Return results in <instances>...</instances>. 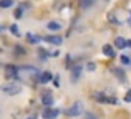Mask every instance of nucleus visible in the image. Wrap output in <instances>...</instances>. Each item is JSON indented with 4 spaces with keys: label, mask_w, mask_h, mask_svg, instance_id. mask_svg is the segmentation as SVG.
Segmentation results:
<instances>
[{
    "label": "nucleus",
    "mask_w": 131,
    "mask_h": 119,
    "mask_svg": "<svg viewBox=\"0 0 131 119\" xmlns=\"http://www.w3.org/2000/svg\"><path fill=\"white\" fill-rule=\"evenodd\" d=\"M18 71H20V78H27V80L40 81V76H42V73L35 66H22L18 68Z\"/></svg>",
    "instance_id": "f257e3e1"
},
{
    "label": "nucleus",
    "mask_w": 131,
    "mask_h": 119,
    "mask_svg": "<svg viewBox=\"0 0 131 119\" xmlns=\"http://www.w3.org/2000/svg\"><path fill=\"white\" fill-rule=\"evenodd\" d=\"M2 91L5 94H8V96H13V94H18L20 91H22V86H20L18 83L10 81V83H7V84H3V86H2Z\"/></svg>",
    "instance_id": "f03ea898"
},
{
    "label": "nucleus",
    "mask_w": 131,
    "mask_h": 119,
    "mask_svg": "<svg viewBox=\"0 0 131 119\" xmlns=\"http://www.w3.org/2000/svg\"><path fill=\"white\" fill-rule=\"evenodd\" d=\"M5 78L10 81L13 80H20V71L17 66H13V64H7L5 66Z\"/></svg>",
    "instance_id": "7ed1b4c3"
},
{
    "label": "nucleus",
    "mask_w": 131,
    "mask_h": 119,
    "mask_svg": "<svg viewBox=\"0 0 131 119\" xmlns=\"http://www.w3.org/2000/svg\"><path fill=\"white\" fill-rule=\"evenodd\" d=\"M81 111H83V106H81V103H75V104H71V106L67 109V116H68V117L80 116Z\"/></svg>",
    "instance_id": "20e7f679"
},
{
    "label": "nucleus",
    "mask_w": 131,
    "mask_h": 119,
    "mask_svg": "<svg viewBox=\"0 0 131 119\" xmlns=\"http://www.w3.org/2000/svg\"><path fill=\"white\" fill-rule=\"evenodd\" d=\"M58 114H60V111L55 109V108H45L42 113V117L43 119H57Z\"/></svg>",
    "instance_id": "39448f33"
},
{
    "label": "nucleus",
    "mask_w": 131,
    "mask_h": 119,
    "mask_svg": "<svg viewBox=\"0 0 131 119\" xmlns=\"http://www.w3.org/2000/svg\"><path fill=\"white\" fill-rule=\"evenodd\" d=\"M93 98H95L96 101H100V103H116V99H115V98H110V96H106V94L100 93V91L93 93Z\"/></svg>",
    "instance_id": "423d86ee"
},
{
    "label": "nucleus",
    "mask_w": 131,
    "mask_h": 119,
    "mask_svg": "<svg viewBox=\"0 0 131 119\" xmlns=\"http://www.w3.org/2000/svg\"><path fill=\"white\" fill-rule=\"evenodd\" d=\"M80 74H81V66H78V64L71 66V81H73V83H77V81H78Z\"/></svg>",
    "instance_id": "0eeeda50"
},
{
    "label": "nucleus",
    "mask_w": 131,
    "mask_h": 119,
    "mask_svg": "<svg viewBox=\"0 0 131 119\" xmlns=\"http://www.w3.org/2000/svg\"><path fill=\"white\" fill-rule=\"evenodd\" d=\"M115 46H116V48H119V50H123L125 46H128V40L123 38V36H118V38L115 40Z\"/></svg>",
    "instance_id": "6e6552de"
},
{
    "label": "nucleus",
    "mask_w": 131,
    "mask_h": 119,
    "mask_svg": "<svg viewBox=\"0 0 131 119\" xmlns=\"http://www.w3.org/2000/svg\"><path fill=\"white\" fill-rule=\"evenodd\" d=\"M42 103H43V106H51V104H53V96H51L48 91L42 96Z\"/></svg>",
    "instance_id": "1a4fd4ad"
},
{
    "label": "nucleus",
    "mask_w": 131,
    "mask_h": 119,
    "mask_svg": "<svg viewBox=\"0 0 131 119\" xmlns=\"http://www.w3.org/2000/svg\"><path fill=\"white\" fill-rule=\"evenodd\" d=\"M47 40L48 43H51V45H61V43H63V40L60 38V36H57V35H50V36H47Z\"/></svg>",
    "instance_id": "9d476101"
},
{
    "label": "nucleus",
    "mask_w": 131,
    "mask_h": 119,
    "mask_svg": "<svg viewBox=\"0 0 131 119\" xmlns=\"http://www.w3.org/2000/svg\"><path fill=\"white\" fill-rule=\"evenodd\" d=\"M103 55L108 56V58H113V56H115V50H113V46L111 45H105V46H103Z\"/></svg>",
    "instance_id": "9b49d317"
},
{
    "label": "nucleus",
    "mask_w": 131,
    "mask_h": 119,
    "mask_svg": "<svg viewBox=\"0 0 131 119\" xmlns=\"http://www.w3.org/2000/svg\"><path fill=\"white\" fill-rule=\"evenodd\" d=\"M51 78H53V76H51L50 71H43L42 76H40V83H43V84H45V83H48V81H50Z\"/></svg>",
    "instance_id": "f8f14e48"
},
{
    "label": "nucleus",
    "mask_w": 131,
    "mask_h": 119,
    "mask_svg": "<svg viewBox=\"0 0 131 119\" xmlns=\"http://www.w3.org/2000/svg\"><path fill=\"white\" fill-rule=\"evenodd\" d=\"M27 40H28V43H32V45H37V43L40 42V36L33 35V33H27Z\"/></svg>",
    "instance_id": "ddd939ff"
},
{
    "label": "nucleus",
    "mask_w": 131,
    "mask_h": 119,
    "mask_svg": "<svg viewBox=\"0 0 131 119\" xmlns=\"http://www.w3.org/2000/svg\"><path fill=\"white\" fill-rule=\"evenodd\" d=\"M47 28H48V30H51V32H57V30H60V28H61V25H60L58 22H50V23L47 25Z\"/></svg>",
    "instance_id": "4468645a"
},
{
    "label": "nucleus",
    "mask_w": 131,
    "mask_h": 119,
    "mask_svg": "<svg viewBox=\"0 0 131 119\" xmlns=\"http://www.w3.org/2000/svg\"><path fill=\"white\" fill-rule=\"evenodd\" d=\"M113 73H115L121 81H126V76H125V71H123V70H118V68H115V70H113Z\"/></svg>",
    "instance_id": "2eb2a0df"
},
{
    "label": "nucleus",
    "mask_w": 131,
    "mask_h": 119,
    "mask_svg": "<svg viewBox=\"0 0 131 119\" xmlns=\"http://www.w3.org/2000/svg\"><path fill=\"white\" fill-rule=\"evenodd\" d=\"M13 51H15V55L22 56L23 53H25V50H23V46H20V45H15V46H13Z\"/></svg>",
    "instance_id": "dca6fc26"
},
{
    "label": "nucleus",
    "mask_w": 131,
    "mask_h": 119,
    "mask_svg": "<svg viewBox=\"0 0 131 119\" xmlns=\"http://www.w3.org/2000/svg\"><path fill=\"white\" fill-rule=\"evenodd\" d=\"M13 5V0H2L0 2V7L2 8H8V7H12Z\"/></svg>",
    "instance_id": "f3484780"
},
{
    "label": "nucleus",
    "mask_w": 131,
    "mask_h": 119,
    "mask_svg": "<svg viewBox=\"0 0 131 119\" xmlns=\"http://www.w3.org/2000/svg\"><path fill=\"white\" fill-rule=\"evenodd\" d=\"M23 8H25V5L18 7V8L15 10V17H17V18H22V17H23Z\"/></svg>",
    "instance_id": "a211bd4d"
},
{
    "label": "nucleus",
    "mask_w": 131,
    "mask_h": 119,
    "mask_svg": "<svg viewBox=\"0 0 131 119\" xmlns=\"http://www.w3.org/2000/svg\"><path fill=\"white\" fill-rule=\"evenodd\" d=\"M93 2H95V0H83V2H81V7H83V8H86V7L93 5Z\"/></svg>",
    "instance_id": "6ab92c4d"
},
{
    "label": "nucleus",
    "mask_w": 131,
    "mask_h": 119,
    "mask_svg": "<svg viewBox=\"0 0 131 119\" xmlns=\"http://www.w3.org/2000/svg\"><path fill=\"white\" fill-rule=\"evenodd\" d=\"M10 32H12L15 36H18V35H20V32H18V28H17V25H12V27H10Z\"/></svg>",
    "instance_id": "aec40b11"
},
{
    "label": "nucleus",
    "mask_w": 131,
    "mask_h": 119,
    "mask_svg": "<svg viewBox=\"0 0 131 119\" xmlns=\"http://www.w3.org/2000/svg\"><path fill=\"white\" fill-rule=\"evenodd\" d=\"M125 101H126V103H131V89L125 94Z\"/></svg>",
    "instance_id": "412c9836"
},
{
    "label": "nucleus",
    "mask_w": 131,
    "mask_h": 119,
    "mask_svg": "<svg viewBox=\"0 0 131 119\" xmlns=\"http://www.w3.org/2000/svg\"><path fill=\"white\" fill-rule=\"evenodd\" d=\"M38 56H42V58H47V51H45V50H38Z\"/></svg>",
    "instance_id": "4be33fe9"
},
{
    "label": "nucleus",
    "mask_w": 131,
    "mask_h": 119,
    "mask_svg": "<svg viewBox=\"0 0 131 119\" xmlns=\"http://www.w3.org/2000/svg\"><path fill=\"white\" fill-rule=\"evenodd\" d=\"M121 63H125V64H129V58H128V56H121Z\"/></svg>",
    "instance_id": "5701e85b"
},
{
    "label": "nucleus",
    "mask_w": 131,
    "mask_h": 119,
    "mask_svg": "<svg viewBox=\"0 0 131 119\" xmlns=\"http://www.w3.org/2000/svg\"><path fill=\"white\" fill-rule=\"evenodd\" d=\"M95 68H96V66H95V63H90V64H88V70H90V71H93Z\"/></svg>",
    "instance_id": "b1692460"
},
{
    "label": "nucleus",
    "mask_w": 131,
    "mask_h": 119,
    "mask_svg": "<svg viewBox=\"0 0 131 119\" xmlns=\"http://www.w3.org/2000/svg\"><path fill=\"white\" fill-rule=\"evenodd\" d=\"M86 119H95V116H91V114H88V116H86Z\"/></svg>",
    "instance_id": "393cba45"
},
{
    "label": "nucleus",
    "mask_w": 131,
    "mask_h": 119,
    "mask_svg": "<svg viewBox=\"0 0 131 119\" xmlns=\"http://www.w3.org/2000/svg\"><path fill=\"white\" fill-rule=\"evenodd\" d=\"M28 119H37V116H35V114H33V116H30Z\"/></svg>",
    "instance_id": "a878e982"
},
{
    "label": "nucleus",
    "mask_w": 131,
    "mask_h": 119,
    "mask_svg": "<svg viewBox=\"0 0 131 119\" xmlns=\"http://www.w3.org/2000/svg\"><path fill=\"white\" fill-rule=\"evenodd\" d=\"M128 46H129V48H131V42H128Z\"/></svg>",
    "instance_id": "bb28decb"
}]
</instances>
